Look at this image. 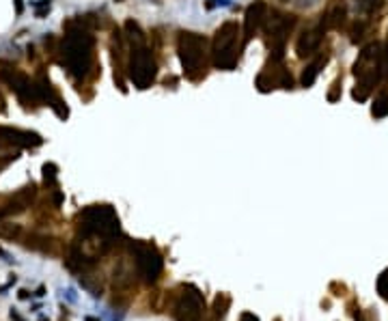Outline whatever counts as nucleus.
<instances>
[{
  "mask_svg": "<svg viewBox=\"0 0 388 321\" xmlns=\"http://www.w3.org/2000/svg\"><path fill=\"white\" fill-rule=\"evenodd\" d=\"M229 306H231V298H229L227 293H218L216 300H213V308H212L213 310V319H216V321L225 319Z\"/></svg>",
  "mask_w": 388,
  "mask_h": 321,
  "instance_id": "13",
  "label": "nucleus"
},
{
  "mask_svg": "<svg viewBox=\"0 0 388 321\" xmlns=\"http://www.w3.org/2000/svg\"><path fill=\"white\" fill-rule=\"evenodd\" d=\"M229 4H231L229 0H207L205 7L207 9H213V7H229Z\"/></svg>",
  "mask_w": 388,
  "mask_h": 321,
  "instance_id": "23",
  "label": "nucleus"
},
{
  "mask_svg": "<svg viewBox=\"0 0 388 321\" xmlns=\"http://www.w3.org/2000/svg\"><path fill=\"white\" fill-rule=\"evenodd\" d=\"M0 78H2L4 82H7L9 87H11L13 91L18 93V97L22 99L24 104H31V102L37 104V102H39L37 84L31 82V78H28V76H24V73L9 69V71H0Z\"/></svg>",
  "mask_w": 388,
  "mask_h": 321,
  "instance_id": "9",
  "label": "nucleus"
},
{
  "mask_svg": "<svg viewBox=\"0 0 388 321\" xmlns=\"http://www.w3.org/2000/svg\"><path fill=\"white\" fill-rule=\"evenodd\" d=\"M377 293L388 302V269H384V272L377 276Z\"/></svg>",
  "mask_w": 388,
  "mask_h": 321,
  "instance_id": "18",
  "label": "nucleus"
},
{
  "mask_svg": "<svg viewBox=\"0 0 388 321\" xmlns=\"http://www.w3.org/2000/svg\"><path fill=\"white\" fill-rule=\"evenodd\" d=\"M22 227L16 222H0V239H18Z\"/></svg>",
  "mask_w": 388,
  "mask_h": 321,
  "instance_id": "15",
  "label": "nucleus"
},
{
  "mask_svg": "<svg viewBox=\"0 0 388 321\" xmlns=\"http://www.w3.org/2000/svg\"><path fill=\"white\" fill-rule=\"evenodd\" d=\"M0 218H2V212H0Z\"/></svg>",
  "mask_w": 388,
  "mask_h": 321,
  "instance_id": "30",
  "label": "nucleus"
},
{
  "mask_svg": "<svg viewBox=\"0 0 388 321\" xmlns=\"http://www.w3.org/2000/svg\"><path fill=\"white\" fill-rule=\"evenodd\" d=\"M0 112H4V99H2V95H0Z\"/></svg>",
  "mask_w": 388,
  "mask_h": 321,
  "instance_id": "27",
  "label": "nucleus"
},
{
  "mask_svg": "<svg viewBox=\"0 0 388 321\" xmlns=\"http://www.w3.org/2000/svg\"><path fill=\"white\" fill-rule=\"evenodd\" d=\"M237 39H240V26L237 22H225L213 35L212 41V61L216 69L231 71L237 63Z\"/></svg>",
  "mask_w": 388,
  "mask_h": 321,
  "instance_id": "3",
  "label": "nucleus"
},
{
  "mask_svg": "<svg viewBox=\"0 0 388 321\" xmlns=\"http://www.w3.org/2000/svg\"><path fill=\"white\" fill-rule=\"evenodd\" d=\"M380 71L384 78H388V46L384 52H380Z\"/></svg>",
  "mask_w": 388,
  "mask_h": 321,
  "instance_id": "22",
  "label": "nucleus"
},
{
  "mask_svg": "<svg viewBox=\"0 0 388 321\" xmlns=\"http://www.w3.org/2000/svg\"><path fill=\"white\" fill-rule=\"evenodd\" d=\"M33 7H35V16H37V18H43V16H46V13L50 11L52 2H50V0H37V2H33Z\"/></svg>",
  "mask_w": 388,
  "mask_h": 321,
  "instance_id": "21",
  "label": "nucleus"
},
{
  "mask_svg": "<svg viewBox=\"0 0 388 321\" xmlns=\"http://www.w3.org/2000/svg\"><path fill=\"white\" fill-rule=\"evenodd\" d=\"M371 114L375 119H384L386 117V114H388V95H380V97L373 102Z\"/></svg>",
  "mask_w": 388,
  "mask_h": 321,
  "instance_id": "17",
  "label": "nucleus"
},
{
  "mask_svg": "<svg viewBox=\"0 0 388 321\" xmlns=\"http://www.w3.org/2000/svg\"><path fill=\"white\" fill-rule=\"evenodd\" d=\"M177 52H179L183 73L190 80H196L198 73H201L203 61H205V37L196 33H188V31L179 33Z\"/></svg>",
  "mask_w": 388,
  "mask_h": 321,
  "instance_id": "4",
  "label": "nucleus"
},
{
  "mask_svg": "<svg viewBox=\"0 0 388 321\" xmlns=\"http://www.w3.org/2000/svg\"><path fill=\"white\" fill-rule=\"evenodd\" d=\"M321 65H323V61H315V63L308 65V67L304 69V73H302V87H311V84L315 82V78H317V73H319Z\"/></svg>",
  "mask_w": 388,
  "mask_h": 321,
  "instance_id": "16",
  "label": "nucleus"
},
{
  "mask_svg": "<svg viewBox=\"0 0 388 321\" xmlns=\"http://www.w3.org/2000/svg\"><path fill=\"white\" fill-rule=\"evenodd\" d=\"M125 33H127V39L132 41V46H142V43H145V33L141 31V26H138L134 19H127L125 22Z\"/></svg>",
  "mask_w": 388,
  "mask_h": 321,
  "instance_id": "14",
  "label": "nucleus"
},
{
  "mask_svg": "<svg viewBox=\"0 0 388 321\" xmlns=\"http://www.w3.org/2000/svg\"><path fill=\"white\" fill-rule=\"evenodd\" d=\"M265 33L270 37V48H272V58L281 61L282 58V48H285V39L289 31L296 24V18L293 16H285V13H272V16H265Z\"/></svg>",
  "mask_w": 388,
  "mask_h": 321,
  "instance_id": "8",
  "label": "nucleus"
},
{
  "mask_svg": "<svg viewBox=\"0 0 388 321\" xmlns=\"http://www.w3.org/2000/svg\"><path fill=\"white\" fill-rule=\"evenodd\" d=\"M265 16H267V7H265V2H261V0L252 2L250 7L246 9V13H244V43L250 41L252 35L263 26Z\"/></svg>",
  "mask_w": 388,
  "mask_h": 321,
  "instance_id": "10",
  "label": "nucleus"
},
{
  "mask_svg": "<svg viewBox=\"0 0 388 321\" xmlns=\"http://www.w3.org/2000/svg\"><path fill=\"white\" fill-rule=\"evenodd\" d=\"M240 321H259V317H257V315H252V313H244Z\"/></svg>",
  "mask_w": 388,
  "mask_h": 321,
  "instance_id": "24",
  "label": "nucleus"
},
{
  "mask_svg": "<svg viewBox=\"0 0 388 321\" xmlns=\"http://www.w3.org/2000/svg\"><path fill=\"white\" fill-rule=\"evenodd\" d=\"M0 138L9 144H18V147H39L43 143V138L35 132H24L18 127H4L0 125Z\"/></svg>",
  "mask_w": 388,
  "mask_h": 321,
  "instance_id": "11",
  "label": "nucleus"
},
{
  "mask_svg": "<svg viewBox=\"0 0 388 321\" xmlns=\"http://www.w3.org/2000/svg\"><path fill=\"white\" fill-rule=\"evenodd\" d=\"M0 257H2V259H7V257H9V254H7V252H4V250H2V248H0Z\"/></svg>",
  "mask_w": 388,
  "mask_h": 321,
  "instance_id": "28",
  "label": "nucleus"
},
{
  "mask_svg": "<svg viewBox=\"0 0 388 321\" xmlns=\"http://www.w3.org/2000/svg\"><path fill=\"white\" fill-rule=\"evenodd\" d=\"M63 56L73 78H84L93 61V35L84 28L69 31L63 39Z\"/></svg>",
  "mask_w": 388,
  "mask_h": 321,
  "instance_id": "1",
  "label": "nucleus"
},
{
  "mask_svg": "<svg viewBox=\"0 0 388 321\" xmlns=\"http://www.w3.org/2000/svg\"><path fill=\"white\" fill-rule=\"evenodd\" d=\"M87 321H97V319H93V317H87Z\"/></svg>",
  "mask_w": 388,
  "mask_h": 321,
  "instance_id": "29",
  "label": "nucleus"
},
{
  "mask_svg": "<svg viewBox=\"0 0 388 321\" xmlns=\"http://www.w3.org/2000/svg\"><path fill=\"white\" fill-rule=\"evenodd\" d=\"M11 319H16V321H24L22 317H19V315L16 313V310H11Z\"/></svg>",
  "mask_w": 388,
  "mask_h": 321,
  "instance_id": "25",
  "label": "nucleus"
},
{
  "mask_svg": "<svg viewBox=\"0 0 388 321\" xmlns=\"http://www.w3.org/2000/svg\"><path fill=\"white\" fill-rule=\"evenodd\" d=\"M132 252H134L138 274L142 276V280H145V283H156V280L160 278L162 269H164L162 254L158 252L153 246L142 244V242H134L132 244Z\"/></svg>",
  "mask_w": 388,
  "mask_h": 321,
  "instance_id": "7",
  "label": "nucleus"
},
{
  "mask_svg": "<svg viewBox=\"0 0 388 321\" xmlns=\"http://www.w3.org/2000/svg\"><path fill=\"white\" fill-rule=\"evenodd\" d=\"M127 73L129 80L134 82V87L145 91L153 84V80L158 76V67L153 61V54L145 43L142 46H132V56L127 63Z\"/></svg>",
  "mask_w": 388,
  "mask_h": 321,
  "instance_id": "5",
  "label": "nucleus"
},
{
  "mask_svg": "<svg viewBox=\"0 0 388 321\" xmlns=\"http://www.w3.org/2000/svg\"><path fill=\"white\" fill-rule=\"evenodd\" d=\"M78 231L82 237L112 239L119 233V215L110 205H91L80 214Z\"/></svg>",
  "mask_w": 388,
  "mask_h": 321,
  "instance_id": "2",
  "label": "nucleus"
},
{
  "mask_svg": "<svg viewBox=\"0 0 388 321\" xmlns=\"http://www.w3.org/2000/svg\"><path fill=\"white\" fill-rule=\"evenodd\" d=\"M16 7H18V13H22V0H16Z\"/></svg>",
  "mask_w": 388,
  "mask_h": 321,
  "instance_id": "26",
  "label": "nucleus"
},
{
  "mask_svg": "<svg viewBox=\"0 0 388 321\" xmlns=\"http://www.w3.org/2000/svg\"><path fill=\"white\" fill-rule=\"evenodd\" d=\"M50 106H52V110L56 112V117H58V119H67L69 110H67V106H65V104H63L58 97H54L52 102H50Z\"/></svg>",
  "mask_w": 388,
  "mask_h": 321,
  "instance_id": "20",
  "label": "nucleus"
},
{
  "mask_svg": "<svg viewBox=\"0 0 388 321\" xmlns=\"http://www.w3.org/2000/svg\"><path fill=\"white\" fill-rule=\"evenodd\" d=\"M205 313V298L194 285H183L173 304L175 321H201Z\"/></svg>",
  "mask_w": 388,
  "mask_h": 321,
  "instance_id": "6",
  "label": "nucleus"
},
{
  "mask_svg": "<svg viewBox=\"0 0 388 321\" xmlns=\"http://www.w3.org/2000/svg\"><path fill=\"white\" fill-rule=\"evenodd\" d=\"M56 173H58L56 164H52V162L43 164V179H46V183H54V181H56Z\"/></svg>",
  "mask_w": 388,
  "mask_h": 321,
  "instance_id": "19",
  "label": "nucleus"
},
{
  "mask_svg": "<svg viewBox=\"0 0 388 321\" xmlns=\"http://www.w3.org/2000/svg\"><path fill=\"white\" fill-rule=\"evenodd\" d=\"M321 37H323V28L321 26L302 33V37L298 39V46H296L298 56L306 58V56H311V54H315L317 48H319V43H321Z\"/></svg>",
  "mask_w": 388,
  "mask_h": 321,
  "instance_id": "12",
  "label": "nucleus"
}]
</instances>
